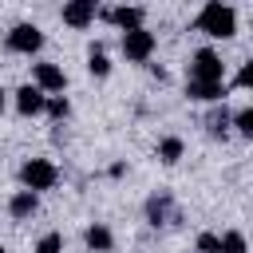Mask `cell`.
Instances as JSON below:
<instances>
[{
  "mask_svg": "<svg viewBox=\"0 0 253 253\" xmlns=\"http://www.w3.org/2000/svg\"><path fill=\"white\" fill-rule=\"evenodd\" d=\"M194 28L202 36H210V40H229L237 32V8L233 4H221V0H210V4H202Z\"/></svg>",
  "mask_w": 253,
  "mask_h": 253,
  "instance_id": "obj_1",
  "label": "cell"
},
{
  "mask_svg": "<svg viewBox=\"0 0 253 253\" xmlns=\"http://www.w3.org/2000/svg\"><path fill=\"white\" fill-rule=\"evenodd\" d=\"M55 182H59V166L51 158H24L20 162V190L43 194V190H55Z\"/></svg>",
  "mask_w": 253,
  "mask_h": 253,
  "instance_id": "obj_2",
  "label": "cell"
},
{
  "mask_svg": "<svg viewBox=\"0 0 253 253\" xmlns=\"http://www.w3.org/2000/svg\"><path fill=\"white\" fill-rule=\"evenodd\" d=\"M186 71H190V79H198V83H225V63H221V55H217L213 47L190 51Z\"/></svg>",
  "mask_w": 253,
  "mask_h": 253,
  "instance_id": "obj_3",
  "label": "cell"
},
{
  "mask_svg": "<svg viewBox=\"0 0 253 253\" xmlns=\"http://www.w3.org/2000/svg\"><path fill=\"white\" fill-rule=\"evenodd\" d=\"M4 47H8L12 55H36V51L43 47V28H40V24H32V20H20V24H12V28H8Z\"/></svg>",
  "mask_w": 253,
  "mask_h": 253,
  "instance_id": "obj_4",
  "label": "cell"
},
{
  "mask_svg": "<svg viewBox=\"0 0 253 253\" xmlns=\"http://www.w3.org/2000/svg\"><path fill=\"white\" fill-rule=\"evenodd\" d=\"M119 47H123V55H126L130 63H150V55H154V47H158V36H154L150 28H134V32H123Z\"/></svg>",
  "mask_w": 253,
  "mask_h": 253,
  "instance_id": "obj_5",
  "label": "cell"
},
{
  "mask_svg": "<svg viewBox=\"0 0 253 253\" xmlns=\"http://www.w3.org/2000/svg\"><path fill=\"white\" fill-rule=\"evenodd\" d=\"M32 83H36L43 95H63V91H67V71H63L59 63L40 59V63H32Z\"/></svg>",
  "mask_w": 253,
  "mask_h": 253,
  "instance_id": "obj_6",
  "label": "cell"
},
{
  "mask_svg": "<svg viewBox=\"0 0 253 253\" xmlns=\"http://www.w3.org/2000/svg\"><path fill=\"white\" fill-rule=\"evenodd\" d=\"M95 16H99V4H95V0H67V4H63V12H59V20H63L67 28H75V32L91 28V24H95Z\"/></svg>",
  "mask_w": 253,
  "mask_h": 253,
  "instance_id": "obj_7",
  "label": "cell"
},
{
  "mask_svg": "<svg viewBox=\"0 0 253 253\" xmlns=\"http://www.w3.org/2000/svg\"><path fill=\"white\" fill-rule=\"evenodd\" d=\"M103 20H111L119 32H134V28H146V8L138 4H119V8H103L99 12Z\"/></svg>",
  "mask_w": 253,
  "mask_h": 253,
  "instance_id": "obj_8",
  "label": "cell"
},
{
  "mask_svg": "<svg viewBox=\"0 0 253 253\" xmlns=\"http://www.w3.org/2000/svg\"><path fill=\"white\" fill-rule=\"evenodd\" d=\"M12 103H16V111H20L24 119H36V115H43V111H47V95H43L36 83L16 87V91H12Z\"/></svg>",
  "mask_w": 253,
  "mask_h": 253,
  "instance_id": "obj_9",
  "label": "cell"
},
{
  "mask_svg": "<svg viewBox=\"0 0 253 253\" xmlns=\"http://www.w3.org/2000/svg\"><path fill=\"white\" fill-rule=\"evenodd\" d=\"M186 99L217 107V103H225V83H198V79H186Z\"/></svg>",
  "mask_w": 253,
  "mask_h": 253,
  "instance_id": "obj_10",
  "label": "cell"
},
{
  "mask_svg": "<svg viewBox=\"0 0 253 253\" xmlns=\"http://www.w3.org/2000/svg\"><path fill=\"white\" fill-rule=\"evenodd\" d=\"M36 210H40V194H32V190H16V194L8 198V213H12L16 221L36 217Z\"/></svg>",
  "mask_w": 253,
  "mask_h": 253,
  "instance_id": "obj_11",
  "label": "cell"
},
{
  "mask_svg": "<svg viewBox=\"0 0 253 253\" xmlns=\"http://www.w3.org/2000/svg\"><path fill=\"white\" fill-rule=\"evenodd\" d=\"M83 245H87L91 253H111V249H115V233H111L103 221H91V225L83 229Z\"/></svg>",
  "mask_w": 253,
  "mask_h": 253,
  "instance_id": "obj_12",
  "label": "cell"
},
{
  "mask_svg": "<svg viewBox=\"0 0 253 253\" xmlns=\"http://www.w3.org/2000/svg\"><path fill=\"white\" fill-rule=\"evenodd\" d=\"M182 154H186V142H182L178 134H166V138L158 142V162H162V166H178Z\"/></svg>",
  "mask_w": 253,
  "mask_h": 253,
  "instance_id": "obj_13",
  "label": "cell"
},
{
  "mask_svg": "<svg viewBox=\"0 0 253 253\" xmlns=\"http://www.w3.org/2000/svg\"><path fill=\"white\" fill-rule=\"evenodd\" d=\"M87 71H91L95 79H107V75H111V59H107L103 43H91V51H87Z\"/></svg>",
  "mask_w": 253,
  "mask_h": 253,
  "instance_id": "obj_14",
  "label": "cell"
},
{
  "mask_svg": "<svg viewBox=\"0 0 253 253\" xmlns=\"http://www.w3.org/2000/svg\"><path fill=\"white\" fill-rule=\"evenodd\" d=\"M229 126H233V115H229L225 107H213V111L206 115V130H210L213 138H221V134H225Z\"/></svg>",
  "mask_w": 253,
  "mask_h": 253,
  "instance_id": "obj_15",
  "label": "cell"
},
{
  "mask_svg": "<svg viewBox=\"0 0 253 253\" xmlns=\"http://www.w3.org/2000/svg\"><path fill=\"white\" fill-rule=\"evenodd\" d=\"M166 213H170V198H166V194H154V198L146 202V221H150V225H162Z\"/></svg>",
  "mask_w": 253,
  "mask_h": 253,
  "instance_id": "obj_16",
  "label": "cell"
},
{
  "mask_svg": "<svg viewBox=\"0 0 253 253\" xmlns=\"http://www.w3.org/2000/svg\"><path fill=\"white\" fill-rule=\"evenodd\" d=\"M47 119H55V123H63L67 115H71V99L67 95H47V111H43Z\"/></svg>",
  "mask_w": 253,
  "mask_h": 253,
  "instance_id": "obj_17",
  "label": "cell"
},
{
  "mask_svg": "<svg viewBox=\"0 0 253 253\" xmlns=\"http://www.w3.org/2000/svg\"><path fill=\"white\" fill-rule=\"evenodd\" d=\"M221 253H249V241L241 229H225L221 233Z\"/></svg>",
  "mask_w": 253,
  "mask_h": 253,
  "instance_id": "obj_18",
  "label": "cell"
},
{
  "mask_svg": "<svg viewBox=\"0 0 253 253\" xmlns=\"http://www.w3.org/2000/svg\"><path fill=\"white\" fill-rule=\"evenodd\" d=\"M194 253H221V233L202 229V233L194 237Z\"/></svg>",
  "mask_w": 253,
  "mask_h": 253,
  "instance_id": "obj_19",
  "label": "cell"
},
{
  "mask_svg": "<svg viewBox=\"0 0 253 253\" xmlns=\"http://www.w3.org/2000/svg\"><path fill=\"white\" fill-rule=\"evenodd\" d=\"M32 253H63V233H55V229H51V233H43V237L36 241V249H32Z\"/></svg>",
  "mask_w": 253,
  "mask_h": 253,
  "instance_id": "obj_20",
  "label": "cell"
},
{
  "mask_svg": "<svg viewBox=\"0 0 253 253\" xmlns=\"http://www.w3.org/2000/svg\"><path fill=\"white\" fill-rule=\"evenodd\" d=\"M233 126H237V134L253 138V107H241V111H233Z\"/></svg>",
  "mask_w": 253,
  "mask_h": 253,
  "instance_id": "obj_21",
  "label": "cell"
},
{
  "mask_svg": "<svg viewBox=\"0 0 253 253\" xmlns=\"http://www.w3.org/2000/svg\"><path fill=\"white\" fill-rule=\"evenodd\" d=\"M233 87H245V91H253V59H245V63L237 67V75H233Z\"/></svg>",
  "mask_w": 253,
  "mask_h": 253,
  "instance_id": "obj_22",
  "label": "cell"
},
{
  "mask_svg": "<svg viewBox=\"0 0 253 253\" xmlns=\"http://www.w3.org/2000/svg\"><path fill=\"white\" fill-rule=\"evenodd\" d=\"M4 107H8V91L0 87V115H4Z\"/></svg>",
  "mask_w": 253,
  "mask_h": 253,
  "instance_id": "obj_23",
  "label": "cell"
},
{
  "mask_svg": "<svg viewBox=\"0 0 253 253\" xmlns=\"http://www.w3.org/2000/svg\"><path fill=\"white\" fill-rule=\"evenodd\" d=\"M0 253H4V245H0Z\"/></svg>",
  "mask_w": 253,
  "mask_h": 253,
  "instance_id": "obj_24",
  "label": "cell"
}]
</instances>
